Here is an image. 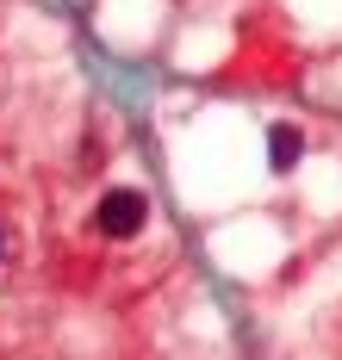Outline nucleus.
Wrapping results in <instances>:
<instances>
[{
	"mask_svg": "<svg viewBox=\"0 0 342 360\" xmlns=\"http://www.w3.org/2000/svg\"><path fill=\"white\" fill-rule=\"evenodd\" d=\"M144 224H150V199H144L137 186H113V193H100V205H94V230H100V236L131 243Z\"/></svg>",
	"mask_w": 342,
	"mask_h": 360,
	"instance_id": "nucleus-1",
	"label": "nucleus"
},
{
	"mask_svg": "<svg viewBox=\"0 0 342 360\" xmlns=\"http://www.w3.org/2000/svg\"><path fill=\"white\" fill-rule=\"evenodd\" d=\"M299 155H305V131L299 124H274V131H267V162H274V174H293Z\"/></svg>",
	"mask_w": 342,
	"mask_h": 360,
	"instance_id": "nucleus-2",
	"label": "nucleus"
},
{
	"mask_svg": "<svg viewBox=\"0 0 342 360\" xmlns=\"http://www.w3.org/2000/svg\"><path fill=\"white\" fill-rule=\"evenodd\" d=\"M0 243H6V236H0Z\"/></svg>",
	"mask_w": 342,
	"mask_h": 360,
	"instance_id": "nucleus-3",
	"label": "nucleus"
}]
</instances>
